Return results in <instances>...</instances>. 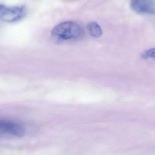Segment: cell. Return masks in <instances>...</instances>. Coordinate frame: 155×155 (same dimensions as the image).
Returning a JSON list of instances; mask_svg holds the SVG:
<instances>
[{"mask_svg":"<svg viewBox=\"0 0 155 155\" xmlns=\"http://www.w3.org/2000/svg\"><path fill=\"white\" fill-rule=\"evenodd\" d=\"M82 29L76 23L66 21L56 25L52 31V35L61 40H74L82 35Z\"/></svg>","mask_w":155,"mask_h":155,"instance_id":"obj_1","label":"cell"},{"mask_svg":"<svg viewBox=\"0 0 155 155\" xmlns=\"http://www.w3.org/2000/svg\"><path fill=\"white\" fill-rule=\"evenodd\" d=\"M26 14L25 6L8 7L0 4V20L7 22H14L22 19Z\"/></svg>","mask_w":155,"mask_h":155,"instance_id":"obj_2","label":"cell"},{"mask_svg":"<svg viewBox=\"0 0 155 155\" xmlns=\"http://www.w3.org/2000/svg\"><path fill=\"white\" fill-rule=\"evenodd\" d=\"M0 132L21 137L24 135L25 129L22 125L18 123L0 120Z\"/></svg>","mask_w":155,"mask_h":155,"instance_id":"obj_3","label":"cell"},{"mask_svg":"<svg viewBox=\"0 0 155 155\" xmlns=\"http://www.w3.org/2000/svg\"><path fill=\"white\" fill-rule=\"evenodd\" d=\"M131 6L134 12L140 14H155L154 0H131Z\"/></svg>","mask_w":155,"mask_h":155,"instance_id":"obj_4","label":"cell"},{"mask_svg":"<svg viewBox=\"0 0 155 155\" xmlns=\"http://www.w3.org/2000/svg\"><path fill=\"white\" fill-rule=\"evenodd\" d=\"M88 33L91 36L98 38L102 36L103 31L100 25L94 21L91 22L87 25Z\"/></svg>","mask_w":155,"mask_h":155,"instance_id":"obj_5","label":"cell"},{"mask_svg":"<svg viewBox=\"0 0 155 155\" xmlns=\"http://www.w3.org/2000/svg\"><path fill=\"white\" fill-rule=\"evenodd\" d=\"M144 57H153L155 58V48L150 49L147 51L143 54Z\"/></svg>","mask_w":155,"mask_h":155,"instance_id":"obj_6","label":"cell"}]
</instances>
